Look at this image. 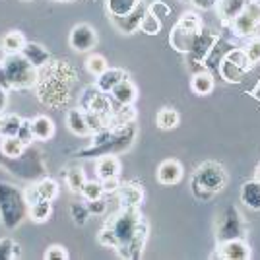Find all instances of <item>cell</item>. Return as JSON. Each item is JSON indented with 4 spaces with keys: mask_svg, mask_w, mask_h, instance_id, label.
<instances>
[{
    "mask_svg": "<svg viewBox=\"0 0 260 260\" xmlns=\"http://www.w3.org/2000/svg\"><path fill=\"white\" fill-rule=\"evenodd\" d=\"M35 192L39 198H45V200H54L58 192H60V188H58V183L53 181V179H43L41 183L35 184Z\"/></svg>",
    "mask_w": 260,
    "mask_h": 260,
    "instance_id": "obj_29",
    "label": "cell"
},
{
    "mask_svg": "<svg viewBox=\"0 0 260 260\" xmlns=\"http://www.w3.org/2000/svg\"><path fill=\"white\" fill-rule=\"evenodd\" d=\"M76 80V72L72 66H68L62 60L49 62V64L39 70V80H37V93L45 105L58 107L66 99L70 98V86Z\"/></svg>",
    "mask_w": 260,
    "mask_h": 260,
    "instance_id": "obj_2",
    "label": "cell"
},
{
    "mask_svg": "<svg viewBox=\"0 0 260 260\" xmlns=\"http://www.w3.org/2000/svg\"><path fill=\"white\" fill-rule=\"evenodd\" d=\"M183 165L177 161V159H165V161L159 163L157 167V173H155V179L159 184H165V186H171V184L181 183L183 179Z\"/></svg>",
    "mask_w": 260,
    "mask_h": 260,
    "instance_id": "obj_10",
    "label": "cell"
},
{
    "mask_svg": "<svg viewBox=\"0 0 260 260\" xmlns=\"http://www.w3.org/2000/svg\"><path fill=\"white\" fill-rule=\"evenodd\" d=\"M245 54H247V58H249V62L252 66L256 64V62H260V39H252V41L247 45Z\"/></svg>",
    "mask_w": 260,
    "mask_h": 260,
    "instance_id": "obj_38",
    "label": "cell"
},
{
    "mask_svg": "<svg viewBox=\"0 0 260 260\" xmlns=\"http://www.w3.org/2000/svg\"><path fill=\"white\" fill-rule=\"evenodd\" d=\"M23 119L20 115H4V124H2V128H0V134H2V138L4 136H18V130L22 126Z\"/></svg>",
    "mask_w": 260,
    "mask_h": 260,
    "instance_id": "obj_30",
    "label": "cell"
},
{
    "mask_svg": "<svg viewBox=\"0 0 260 260\" xmlns=\"http://www.w3.org/2000/svg\"><path fill=\"white\" fill-rule=\"evenodd\" d=\"M31 132L35 140H49L54 134V124L53 120L47 115H37L35 119H31Z\"/></svg>",
    "mask_w": 260,
    "mask_h": 260,
    "instance_id": "obj_20",
    "label": "cell"
},
{
    "mask_svg": "<svg viewBox=\"0 0 260 260\" xmlns=\"http://www.w3.org/2000/svg\"><path fill=\"white\" fill-rule=\"evenodd\" d=\"M119 177H111V179H103L101 186H103V192H117L119 188Z\"/></svg>",
    "mask_w": 260,
    "mask_h": 260,
    "instance_id": "obj_42",
    "label": "cell"
},
{
    "mask_svg": "<svg viewBox=\"0 0 260 260\" xmlns=\"http://www.w3.org/2000/svg\"><path fill=\"white\" fill-rule=\"evenodd\" d=\"M217 0H192V4H194L196 8H200V10H208V8H214L216 6Z\"/></svg>",
    "mask_w": 260,
    "mask_h": 260,
    "instance_id": "obj_44",
    "label": "cell"
},
{
    "mask_svg": "<svg viewBox=\"0 0 260 260\" xmlns=\"http://www.w3.org/2000/svg\"><path fill=\"white\" fill-rule=\"evenodd\" d=\"M105 225L115 231L119 237V250L120 256L124 258H138L142 249L148 239V221L138 214V210L122 208L117 216H111Z\"/></svg>",
    "mask_w": 260,
    "mask_h": 260,
    "instance_id": "obj_1",
    "label": "cell"
},
{
    "mask_svg": "<svg viewBox=\"0 0 260 260\" xmlns=\"http://www.w3.org/2000/svg\"><path fill=\"white\" fill-rule=\"evenodd\" d=\"M99 243L103 245V247H107V249H117L119 247V237L115 235V231L105 225V228L99 231Z\"/></svg>",
    "mask_w": 260,
    "mask_h": 260,
    "instance_id": "obj_36",
    "label": "cell"
},
{
    "mask_svg": "<svg viewBox=\"0 0 260 260\" xmlns=\"http://www.w3.org/2000/svg\"><path fill=\"white\" fill-rule=\"evenodd\" d=\"M80 194L84 196L86 200H98L101 196L105 194L103 192V186H101V181H86V184L82 186V192Z\"/></svg>",
    "mask_w": 260,
    "mask_h": 260,
    "instance_id": "obj_34",
    "label": "cell"
},
{
    "mask_svg": "<svg viewBox=\"0 0 260 260\" xmlns=\"http://www.w3.org/2000/svg\"><path fill=\"white\" fill-rule=\"evenodd\" d=\"M148 12H150L152 16H155L157 20H161V22L167 16H171L169 4H165L163 0H153V2H150V4H148Z\"/></svg>",
    "mask_w": 260,
    "mask_h": 260,
    "instance_id": "obj_35",
    "label": "cell"
},
{
    "mask_svg": "<svg viewBox=\"0 0 260 260\" xmlns=\"http://www.w3.org/2000/svg\"><path fill=\"white\" fill-rule=\"evenodd\" d=\"M219 256L228 260H249L250 258V247L239 237L228 239L219 245Z\"/></svg>",
    "mask_w": 260,
    "mask_h": 260,
    "instance_id": "obj_11",
    "label": "cell"
},
{
    "mask_svg": "<svg viewBox=\"0 0 260 260\" xmlns=\"http://www.w3.org/2000/svg\"><path fill=\"white\" fill-rule=\"evenodd\" d=\"M117 194L122 208H132V210H138L140 204L144 202V190L136 183H124L119 184L117 188Z\"/></svg>",
    "mask_w": 260,
    "mask_h": 260,
    "instance_id": "obj_12",
    "label": "cell"
},
{
    "mask_svg": "<svg viewBox=\"0 0 260 260\" xmlns=\"http://www.w3.org/2000/svg\"><path fill=\"white\" fill-rule=\"evenodd\" d=\"M25 43H27V41H25L23 33L10 31L2 37V41H0V49H2L6 54H20L22 53V49L25 47Z\"/></svg>",
    "mask_w": 260,
    "mask_h": 260,
    "instance_id": "obj_22",
    "label": "cell"
},
{
    "mask_svg": "<svg viewBox=\"0 0 260 260\" xmlns=\"http://www.w3.org/2000/svg\"><path fill=\"white\" fill-rule=\"evenodd\" d=\"M225 184H228V173L223 165L216 161L202 163L192 177V188H194L196 198H210L212 194L219 192Z\"/></svg>",
    "mask_w": 260,
    "mask_h": 260,
    "instance_id": "obj_3",
    "label": "cell"
},
{
    "mask_svg": "<svg viewBox=\"0 0 260 260\" xmlns=\"http://www.w3.org/2000/svg\"><path fill=\"white\" fill-rule=\"evenodd\" d=\"M18 138H20L25 146H27L31 140H35V138H33V132H31V120L23 119L22 126H20V130H18Z\"/></svg>",
    "mask_w": 260,
    "mask_h": 260,
    "instance_id": "obj_39",
    "label": "cell"
},
{
    "mask_svg": "<svg viewBox=\"0 0 260 260\" xmlns=\"http://www.w3.org/2000/svg\"><path fill=\"white\" fill-rule=\"evenodd\" d=\"M86 68L91 76L98 78L107 70L109 64H107V60H105V56H101V54H91L86 60Z\"/></svg>",
    "mask_w": 260,
    "mask_h": 260,
    "instance_id": "obj_31",
    "label": "cell"
},
{
    "mask_svg": "<svg viewBox=\"0 0 260 260\" xmlns=\"http://www.w3.org/2000/svg\"><path fill=\"white\" fill-rule=\"evenodd\" d=\"M72 214L76 217V223H84L86 217L89 216V210H87V206H84V204H76V206H72Z\"/></svg>",
    "mask_w": 260,
    "mask_h": 260,
    "instance_id": "obj_41",
    "label": "cell"
},
{
    "mask_svg": "<svg viewBox=\"0 0 260 260\" xmlns=\"http://www.w3.org/2000/svg\"><path fill=\"white\" fill-rule=\"evenodd\" d=\"M241 202L250 210H260V181H247L241 186Z\"/></svg>",
    "mask_w": 260,
    "mask_h": 260,
    "instance_id": "obj_19",
    "label": "cell"
},
{
    "mask_svg": "<svg viewBox=\"0 0 260 260\" xmlns=\"http://www.w3.org/2000/svg\"><path fill=\"white\" fill-rule=\"evenodd\" d=\"M82 109L84 111H91V113H98L99 117L111 122V117H113V105H111V99L107 98V93L99 91L98 86L86 89L84 98H82Z\"/></svg>",
    "mask_w": 260,
    "mask_h": 260,
    "instance_id": "obj_8",
    "label": "cell"
},
{
    "mask_svg": "<svg viewBox=\"0 0 260 260\" xmlns=\"http://www.w3.org/2000/svg\"><path fill=\"white\" fill-rule=\"evenodd\" d=\"M20 54H22L27 62H31L37 70H41V68H45V66L51 62V54H49V51L39 43H25V47L22 49V53Z\"/></svg>",
    "mask_w": 260,
    "mask_h": 260,
    "instance_id": "obj_14",
    "label": "cell"
},
{
    "mask_svg": "<svg viewBox=\"0 0 260 260\" xmlns=\"http://www.w3.org/2000/svg\"><path fill=\"white\" fill-rule=\"evenodd\" d=\"M109 95L119 105H132L138 99V87L134 86V82H130L128 78H126V80H122L120 84L113 87V91Z\"/></svg>",
    "mask_w": 260,
    "mask_h": 260,
    "instance_id": "obj_15",
    "label": "cell"
},
{
    "mask_svg": "<svg viewBox=\"0 0 260 260\" xmlns=\"http://www.w3.org/2000/svg\"><path fill=\"white\" fill-rule=\"evenodd\" d=\"M66 183H68L72 192H78V194H80V192H82V186L86 184V175H84L82 169L74 167V169H70L68 175H66Z\"/></svg>",
    "mask_w": 260,
    "mask_h": 260,
    "instance_id": "obj_33",
    "label": "cell"
},
{
    "mask_svg": "<svg viewBox=\"0 0 260 260\" xmlns=\"http://www.w3.org/2000/svg\"><path fill=\"white\" fill-rule=\"evenodd\" d=\"M126 72L124 70H120V68H107L101 76H98V82H95V86H98L99 91H103V93H111L113 91V87L120 84L122 80H126Z\"/></svg>",
    "mask_w": 260,
    "mask_h": 260,
    "instance_id": "obj_18",
    "label": "cell"
},
{
    "mask_svg": "<svg viewBox=\"0 0 260 260\" xmlns=\"http://www.w3.org/2000/svg\"><path fill=\"white\" fill-rule=\"evenodd\" d=\"M161 25H163L161 20H157L150 12H146L140 22V31H144L146 35H157V33L161 31Z\"/></svg>",
    "mask_w": 260,
    "mask_h": 260,
    "instance_id": "obj_32",
    "label": "cell"
},
{
    "mask_svg": "<svg viewBox=\"0 0 260 260\" xmlns=\"http://www.w3.org/2000/svg\"><path fill=\"white\" fill-rule=\"evenodd\" d=\"M136 119V109L132 105H120V109L113 111V117L109 122V128H115V126H126L132 120Z\"/></svg>",
    "mask_w": 260,
    "mask_h": 260,
    "instance_id": "obj_26",
    "label": "cell"
},
{
    "mask_svg": "<svg viewBox=\"0 0 260 260\" xmlns=\"http://www.w3.org/2000/svg\"><path fill=\"white\" fill-rule=\"evenodd\" d=\"M260 22V0H250L245 10L239 14L233 22H229L231 29L239 37H252L256 23Z\"/></svg>",
    "mask_w": 260,
    "mask_h": 260,
    "instance_id": "obj_7",
    "label": "cell"
},
{
    "mask_svg": "<svg viewBox=\"0 0 260 260\" xmlns=\"http://www.w3.org/2000/svg\"><path fill=\"white\" fill-rule=\"evenodd\" d=\"M87 210H89V214H103L107 210V202L103 200V196L98 200H87Z\"/></svg>",
    "mask_w": 260,
    "mask_h": 260,
    "instance_id": "obj_40",
    "label": "cell"
},
{
    "mask_svg": "<svg viewBox=\"0 0 260 260\" xmlns=\"http://www.w3.org/2000/svg\"><path fill=\"white\" fill-rule=\"evenodd\" d=\"M252 39H260V22L256 23V27H254V33H252Z\"/></svg>",
    "mask_w": 260,
    "mask_h": 260,
    "instance_id": "obj_46",
    "label": "cell"
},
{
    "mask_svg": "<svg viewBox=\"0 0 260 260\" xmlns=\"http://www.w3.org/2000/svg\"><path fill=\"white\" fill-rule=\"evenodd\" d=\"M202 31H204L202 29V20L196 14L188 12L173 25L171 35H169V43L179 53H190L196 43V39L200 37Z\"/></svg>",
    "mask_w": 260,
    "mask_h": 260,
    "instance_id": "obj_4",
    "label": "cell"
},
{
    "mask_svg": "<svg viewBox=\"0 0 260 260\" xmlns=\"http://www.w3.org/2000/svg\"><path fill=\"white\" fill-rule=\"evenodd\" d=\"M250 68H252V64L249 62V58H247V54H245L243 49H233V51H229V53L223 56L221 66H219L221 76L225 78L229 84H239Z\"/></svg>",
    "mask_w": 260,
    "mask_h": 260,
    "instance_id": "obj_6",
    "label": "cell"
},
{
    "mask_svg": "<svg viewBox=\"0 0 260 260\" xmlns=\"http://www.w3.org/2000/svg\"><path fill=\"white\" fill-rule=\"evenodd\" d=\"M98 45V33L89 23H78L70 31V47L76 53H89Z\"/></svg>",
    "mask_w": 260,
    "mask_h": 260,
    "instance_id": "obj_9",
    "label": "cell"
},
{
    "mask_svg": "<svg viewBox=\"0 0 260 260\" xmlns=\"http://www.w3.org/2000/svg\"><path fill=\"white\" fill-rule=\"evenodd\" d=\"M0 64L10 87H31L39 80V70L27 62L22 54H8L4 60H0Z\"/></svg>",
    "mask_w": 260,
    "mask_h": 260,
    "instance_id": "obj_5",
    "label": "cell"
},
{
    "mask_svg": "<svg viewBox=\"0 0 260 260\" xmlns=\"http://www.w3.org/2000/svg\"><path fill=\"white\" fill-rule=\"evenodd\" d=\"M252 93H254V98L256 99H260V82L256 84V87H254V91H252Z\"/></svg>",
    "mask_w": 260,
    "mask_h": 260,
    "instance_id": "obj_47",
    "label": "cell"
},
{
    "mask_svg": "<svg viewBox=\"0 0 260 260\" xmlns=\"http://www.w3.org/2000/svg\"><path fill=\"white\" fill-rule=\"evenodd\" d=\"M250 0H217V14L223 22H233L241 12L245 10V6L249 4Z\"/></svg>",
    "mask_w": 260,
    "mask_h": 260,
    "instance_id": "obj_17",
    "label": "cell"
},
{
    "mask_svg": "<svg viewBox=\"0 0 260 260\" xmlns=\"http://www.w3.org/2000/svg\"><path fill=\"white\" fill-rule=\"evenodd\" d=\"M146 12H148V6H146L144 2H140L130 14L122 16V18H113V22H115V25H117L122 33H134L140 29V22Z\"/></svg>",
    "mask_w": 260,
    "mask_h": 260,
    "instance_id": "obj_13",
    "label": "cell"
},
{
    "mask_svg": "<svg viewBox=\"0 0 260 260\" xmlns=\"http://www.w3.org/2000/svg\"><path fill=\"white\" fill-rule=\"evenodd\" d=\"M2 124H4V115L0 113V128H2Z\"/></svg>",
    "mask_w": 260,
    "mask_h": 260,
    "instance_id": "obj_49",
    "label": "cell"
},
{
    "mask_svg": "<svg viewBox=\"0 0 260 260\" xmlns=\"http://www.w3.org/2000/svg\"><path fill=\"white\" fill-rule=\"evenodd\" d=\"M256 181H260V165L256 167Z\"/></svg>",
    "mask_w": 260,
    "mask_h": 260,
    "instance_id": "obj_48",
    "label": "cell"
},
{
    "mask_svg": "<svg viewBox=\"0 0 260 260\" xmlns=\"http://www.w3.org/2000/svg\"><path fill=\"white\" fill-rule=\"evenodd\" d=\"M53 214V200H45L39 198L29 204V217H31L35 223H45Z\"/></svg>",
    "mask_w": 260,
    "mask_h": 260,
    "instance_id": "obj_23",
    "label": "cell"
},
{
    "mask_svg": "<svg viewBox=\"0 0 260 260\" xmlns=\"http://www.w3.org/2000/svg\"><path fill=\"white\" fill-rule=\"evenodd\" d=\"M66 128L70 130L72 134H76V136H87V134H91V130H89L86 120V111L82 107L70 109L68 115H66Z\"/></svg>",
    "mask_w": 260,
    "mask_h": 260,
    "instance_id": "obj_16",
    "label": "cell"
},
{
    "mask_svg": "<svg viewBox=\"0 0 260 260\" xmlns=\"http://www.w3.org/2000/svg\"><path fill=\"white\" fill-rule=\"evenodd\" d=\"M0 150H2V153H4L6 157L16 159V157H20L23 153L25 144H23L18 136H4V138H2V144H0Z\"/></svg>",
    "mask_w": 260,
    "mask_h": 260,
    "instance_id": "obj_28",
    "label": "cell"
},
{
    "mask_svg": "<svg viewBox=\"0 0 260 260\" xmlns=\"http://www.w3.org/2000/svg\"><path fill=\"white\" fill-rule=\"evenodd\" d=\"M6 105H8V93H6V89L0 86V113H4L6 111Z\"/></svg>",
    "mask_w": 260,
    "mask_h": 260,
    "instance_id": "obj_45",
    "label": "cell"
},
{
    "mask_svg": "<svg viewBox=\"0 0 260 260\" xmlns=\"http://www.w3.org/2000/svg\"><path fill=\"white\" fill-rule=\"evenodd\" d=\"M12 241H0V258H12Z\"/></svg>",
    "mask_w": 260,
    "mask_h": 260,
    "instance_id": "obj_43",
    "label": "cell"
},
{
    "mask_svg": "<svg viewBox=\"0 0 260 260\" xmlns=\"http://www.w3.org/2000/svg\"><path fill=\"white\" fill-rule=\"evenodd\" d=\"M214 76L210 74V72H198L192 76V82H190V87H192V91H194L196 95H200V98H204V95H210L212 91H214Z\"/></svg>",
    "mask_w": 260,
    "mask_h": 260,
    "instance_id": "obj_24",
    "label": "cell"
},
{
    "mask_svg": "<svg viewBox=\"0 0 260 260\" xmlns=\"http://www.w3.org/2000/svg\"><path fill=\"white\" fill-rule=\"evenodd\" d=\"M95 173H98V177L101 181H103V179H111V177H119V173H120L119 157H117V155H103L98 161Z\"/></svg>",
    "mask_w": 260,
    "mask_h": 260,
    "instance_id": "obj_21",
    "label": "cell"
},
{
    "mask_svg": "<svg viewBox=\"0 0 260 260\" xmlns=\"http://www.w3.org/2000/svg\"><path fill=\"white\" fill-rule=\"evenodd\" d=\"M58 2H68V0H58Z\"/></svg>",
    "mask_w": 260,
    "mask_h": 260,
    "instance_id": "obj_50",
    "label": "cell"
},
{
    "mask_svg": "<svg viewBox=\"0 0 260 260\" xmlns=\"http://www.w3.org/2000/svg\"><path fill=\"white\" fill-rule=\"evenodd\" d=\"M142 0H107V10L111 18H122L134 10Z\"/></svg>",
    "mask_w": 260,
    "mask_h": 260,
    "instance_id": "obj_27",
    "label": "cell"
},
{
    "mask_svg": "<svg viewBox=\"0 0 260 260\" xmlns=\"http://www.w3.org/2000/svg\"><path fill=\"white\" fill-rule=\"evenodd\" d=\"M179 122H181V115L171 107L159 109L157 115H155V124H157V128H161V130L177 128Z\"/></svg>",
    "mask_w": 260,
    "mask_h": 260,
    "instance_id": "obj_25",
    "label": "cell"
},
{
    "mask_svg": "<svg viewBox=\"0 0 260 260\" xmlns=\"http://www.w3.org/2000/svg\"><path fill=\"white\" fill-rule=\"evenodd\" d=\"M45 260H68V250L62 245H51L45 250Z\"/></svg>",
    "mask_w": 260,
    "mask_h": 260,
    "instance_id": "obj_37",
    "label": "cell"
}]
</instances>
